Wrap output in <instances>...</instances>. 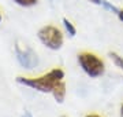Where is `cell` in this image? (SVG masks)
Listing matches in <instances>:
<instances>
[{"label":"cell","instance_id":"cell-3","mask_svg":"<svg viewBox=\"0 0 123 117\" xmlns=\"http://www.w3.org/2000/svg\"><path fill=\"white\" fill-rule=\"evenodd\" d=\"M40 41L51 50H59L63 45V33L56 26L47 25L38 30Z\"/></svg>","mask_w":123,"mask_h":117},{"label":"cell","instance_id":"cell-10","mask_svg":"<svg viewBox=\"0 0 123 117\" xmlns=\"http://www.w3.org/2000/svg\"><path fill=\"white\" fill-rule=\"evenodd\" d=\"M118 17H119V19L123 22V10H119V13H118Z\"/></svg>","mask_w":123,"mask_h":117},{"label":"cell","instance_id":"cell-9","mask_svg":"<svg viewBox=\"0 0 123 117\" xmlns=\"http://www.w3.org/2000/svg\"><path fill=\"white\" fill-rule=\"evenodd\" d=\"M101 4L104 6L107 10H110V11H112V13H115V14H118L119 13V8H116L114 4H111V3H108L107 0H101Z\"/></svg>","mask_w":123,"mask_h":117},{"label":"cell","instance_id":"cell-5","mask_svg":"<svg viewBox=\"0 0 123 117\" xmlns=\"http://www.w3.org/2000/svg\"><path fill=\"white\" fill-rule=\"evenodd\" d=\"M52 94H53V98L56 99V102L62 103L64 101V96H66V84L63 83V80L59 81L55 86V88L52 90Z\"/></svg>","mask_w":123,"mask_h":117},{"label":"cell","instance_id":"cell-7","mask_svg":"<svg viewBox=\"0 0 123 117\" xmlns=\"http://www.w3.org/2000/svg\"><path fill=\"white\" fill-rule=\"evenodd\" d=\"M110 57L112 58V61H114V62L118 65L119 68L123 70V58H122V57H119L116 52H110Z\"/></svg>","mask_w":123,"mask_h":117},{"label":"cell","instance_id":"cell-2","mask_svg":"<svg viewBox=\"0 0 123 117\" xmlns=\"http://www.w3.org/2000/svg\"><path fill=\"white\" fill-rule=\"evenodd\" d=\"M78 62L82 70L90 77L103 76L104 69H105L103 59H100L97 55L92 54V52H81L78 55Z\"/></svg>","mask_w":123,"mask_h":117},{"label":"cell","instance_id":"cell-12","mask_svg":"<svg viewBox=\"0 0 123 117\" xmlns=\"http://www.w3.org/2000/svg\"><path fill=\"white\" fill-rule=\"evenodd\" d=\"M120 117H123V103H122V106H120Z\"/></svg>","mask_w":123,"mask_h":117},{"label":"cell","instance_id":"cell-4","mask_svg":"<svg viewBox=\"0 0 123 117\" xmlns=\"http://www.w3.org/2000/svg\"><path fill=\"white\" fill-rule=\"evenodd\" d=\"M17 55H18V61L21 62L22 66L27 69H33L38 63V59H37V55L31 51L29 47H21V45L18 44L17 45Z\"/></svg>","mask_w":123,"mask_h":117},{"label":"cell","instance_id":"cell-8","mask_svg":"<svg viewBox=\"0 0 123 117\" xmlns=\"http://www.w3.org/2000/svg\"><path fill=\"white\" fill-rule=\"evenodd\" d=\"M17 4L22 6V7H31L37 3V0H14Z\"/></svg>","mask_w":123,"mask_h":117},{"label":"cell","instance_id":"cell-15","mask_svg":"<svg viewBox=\"0 0 123 117\" xmlns=\"http://www.w3.org/2000/svg\"><path fill=\"white\" fill-rule=\"evenodd\" d=\"M62 117H66V116H62Z\"/></svg>","mask_w":123,"mask_h":117},{"label":"cell","instance_id":"cell-6","mask_svg":"<svg viewBox=\"0 0 123 117\" xmlns=\"http://www.w3.org/2000/svg\"><path fill=\"white\" fill-rule=\"evenodd\" d=\"M63 23H64V28H66V30L68 32V35H70V36H75L77 30H75L74 25H73V23H71L67 18H63Z\"/></svg>","mask_w":123,"mask_h":117},{"label":"cell","instance_id":"cell-11","mask_svg":"<svg viewBox=\"0 0 123 117\" xmlns=\"http://www.w3.org/2000/svg\"><path fill=\"white\" fill-rule=\"evenodd\" d=\"M89 1L93 4H101V0H89Z\"/></svg>","mask_w":123,"mask_h":117},{"label":"cell","instance_id":"cell-1","mask_svg":"<svg viewBox=\"0 0 123 117\" xmlns=\"http://www.w3.org/2000/svg\"><path fill=\"white\" fill-rule=\"evenodd\" d=\"M63 77H64V72L62 69L56 68V69H52L47 74H43L40 77H34V79L19 76V77H17V81L23 84V86L30 87L33 90L40 91V92H52L55 86L59 81L63 80Z\"/></svg>","mask_w":123,"mask_h":117},{"label":"cell","instance_id":"cell-13","mask_svg":"<svg viewBox=\"0 0 123 117\" xmlns=\"http://www.w3.org/2000/svg\"><path fill=\"white\" fill-rule=\"evenodd\" d=\"M86 117H100V116H97V114H88Z\"/></svg>","mask_w":123,"mask_h":117},{"label":"cell","instance_id":"cell-14","mask_svg":"<svg viewBox=\"0 0 123 117\" xmlns=\"http://www.w3.org/2000/svg\"><path fill=\"white\" fill-rule=\"evenodd\" d=\"M0 22H1V14H0Z\"/></svg>","mask_w":123,"mask_h":117}]
</instances>
